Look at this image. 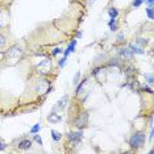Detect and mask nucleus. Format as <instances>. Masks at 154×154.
I'll use <instances>...</instances> for the list:
<instances>
[{
    "label": "nucleus",
    "mask_w": 154,
    "mask_h": 154,
    "mask_svg": "<svg viewBox=\"0 0 154 154\" xmlns=\"http://www.w3.org/2000/svg\"><path fill=\"white\" fill-rule=\"evenodd\" d=\"M145 141H146V134L144 132H137L130 137L129 140V145L130 148L134 149V150H138L145 145Z\"/></svg>",
    "instance_id": "f257e3e1"
},
{
    "label": "nucleus",
    "mask_w": 154,
    "mask_h": 154,
    "mask_svg": "<svg viewBox=\"0 0 154 154\" xmlns=\"http://www.w3.org/2000/svg\"><path fill=\"white\" fill-rule=\"evenodd\" d=\"M50 87V82L45 78L42 79H38L36 80V84H34V92L37 94H46V91L49 90Z\"/></svg>",
    "instance_id": "f03ea898"
},
{
    "label": "nucleus",
    "mask_w": 154,
    "mask_h": 154,
    "mask_svg": "<svg viewBox=\"0 0 154 154\" xmlns=\"http://www.w3.org/2000/svg\"><path fill=\"white\" fill-rule=\"evenodd\" d=\"M74 124L77 128H79V129L86 128L87 124H88V113H87V112H83L82 115H79V116L77 117V120H75Z\"/></svg>",
    "instance_id": "7ed1b4c3"
},
{
    "label": "nucleus",
    "mask_w": 154,
    "mask_h": 154,
    "mask_svg": "<svg viewBox=\"0 0 154 154\" xmlns=\"http://www.w3.org/2000/svg\"><path fill=\"white\" fill-rule=\"evenodd\" d=\"M21 54H22V47L19 46V45H13V46L8 50V53H7L8 58H19Z\"/></svg>",
    "instance_id": "20e7f679"
},
{
    "label": "nucleus",
    "mask_w": 154,
    "mask_h": 154,
    "mask_svg": "<svg viewBox=\"0 0 154 154\" xmlns=\"http://www.w3.org/2000/svg\"><path fill=\"white\" fill-rule=\"evenodd\" d=\"M67 138L70 140L73 144H75V146H77V145L82 141V138H83V133L82 132H70V133H67Z\"/></svg>",
    "instance_id": "39448f33"
},
{
    "label": "nucleus",
    "mask_w": 154,
    "mask_h": 154,
    "mask_svg": "<svg viewBox=\"0 0 154 154\" xmlns=\"http://www.w3.org/2000/svg\"><path fill=\"white\" fill-rule=\"evenodd\" d=\"M38 69H40V73H43V74H45V73H49V71L52 70V62H50L49 59H43L40 63Z\"/></svg>",
    "instance_id": "423d86ee"
},
{
    "label": "nucleus",
    "mask_w": 154,
    "mask_h": 154,
    "mask_svg": "<svg viewBox=\"0 0 154 154\" xmlns=\"http://www.w3.org/2000/svg\"><path fill=\"white\" fill-rule=\"evenodd\" d=\"M47 120H49L50 124H57L61 121V116H59L58 113H56V112H52V113L47 116Z\"/></svg>",
    "instance_id": "0eeeda50"
},
{
    "label": "nucleus",
    "mask_w": 154,
    "mask_h": 154,
    "mask_svg": "<svg viewBox=\"0 0 154 154\" xmlns=\"http://www.w3.org/2000/svg\"><path fill=\"white\" fill-rule=\"evenodd\" d=\"M119 52H120V56L123 57L124 59H130V58H132V54H133V53L130 52V49H126V47H121Z\"/></svg>",
    "instance_id": "6e6552de"
},
{
    "label": "nucleus",
    "mask_w": 154,
    "mask_h": 154,
    "mask_svg": "<svg viewBox=\"0 0 154 154\" xmlns=\"http://www.w3.org/2000/svg\"><path fill=\"white\" fill-rule=\"evenodd\" d=\"M31 148H32L31 140H22L19 144V149H21V150H28V149H31Z\"/></svg>",
    "instance_id": "1a4fd4ad"
},
{
    "label": "nucleus",
    "mask_w": 154,
    "mask_h": 154,
    "mask_svg": "<svg viewBox=\"0 0 154 154\" xmlns=\"http://www.w3.org/2000/svg\"><path fill=\"white\" fill-rule=\"evenodd\" d=\"M75 45H77V40H73V42L69 45V47L65 50V57L67 58V56L70 54V53H73L74 52V49H75Z\"/></svg>",
    "instance_id": "9d476101"
},
{
    "label": "nucleus",
    "mask_w": 154,
    "mask_h": 154,
    "mask_svg": "<svg viewBox=\"0 0 154 154\" xmlns=\"http://www.w3.org/2000/svg\"><path fill=\"white\" fill-rule=\"evenodd\" d=\"M67 100H69L67 96H63V98H62L61 100L58 102V104H57V108H61V109H63V108L66 107V103H67Z\"/></svg>",
    "instance_id": "9b49d317"
},
{
    "label": "nucleus",
    "mask_w": 154,
    "mask_h": 154,
    "mask_svg": "<svg viewBox=\"0 0 154 154\" xmlns=\"http://www.w3.org/2000/svg\"><path fill=\"white\" fill-rule=\"evenodd\" d=\"M108 15H109V17H111V19H116L117 16H119V11H117L116 8H113V7H112V8H109V11H108Z\"/></svg>",
    "instance_id": "f8f14e48"
},
{
    "label": "nucleus",
    "mask_w": 154,
    "mask_h": 154,
    "mask_svg": "<svg viewBox=\"0 0 154 154\" xmlns=\"http://www.w3.org/2000/svg\"><path fill=\"white\" fill-rule=\"evenodd\" d=\"M86 82H87V78H84L83 80H80V83L78 84V87H77V95H80V92H82V90H83V86L86 84Z\"/></svg>",
    "instance_id": "ddd939ff"
},
{
    "label": "nucleus",
    "mask_w": 154,
    "mask_h": 154,
    "mask_svg": "<svg viewBox=\"0 0 154 154\" xmlns=\"http://www.w3.org/2000/svg\"><path fill=\"white\" fill-rule=\"evenodd\" d=\"M129 49H130V52H132V53H134V54H144V50H142L141 47H137V46H134V45H130V46H129Z\"/></svg>",
    "instance_id": "4468645a"
},
{
    "label": "nucleus",
    "mask_w": 154,
    "mask_h": 154,
    "mask_svg": "<svg viewBox=\"0 0 154 154\" xmlns=\"http://www.w3.org/2000/svg\"><path fill=\"white\" fill-rule=\"evenodd\" d=\"M52 137H53V140H54V141H59L62 136H61V133H58L57 130H52Z\"/></svg>",
    "instance_id": "2eb2a0df"
},
{
    "label": "nucleus",
    "mask_w": 154,
    "mask_h": 154,
    "mask_svg": "<svg viewBox=\"0 0 154 154\" xmlns=\"http://www.w3.org/2000/svg\"><path fill=\"white\" fill-rule=\"evenodd\" d=\"M109 28H111V31H116V29H117L116 19H111V20H109Z\"/></svg>",
    "instance_id": "dca6fc26"
},
{
    "label": "nucleus",
    "mask_w": 154,
    "mask_h": 154,
    "mask_svg": "<svg viewBox=\"0 0 154 154\" xmlns=\"http://www.w3.org/2000/svg\"><path fill=\"white\" fill-rule=\"evenodd\" d=\"M136 42H137V45H140V46H142V47L148 45V41L144 40V38H138V40L136 41Z\"/></svg>",
    "instance_id": "f3484780"
},
{
    "label": "nucleus",
    "mask_w": 154,
    "mask_h": 154,
    "mask_svg": "<svg viewBox=\"0 0 154 154\" xmlns=\"http://www.w3.org/2000/svg\"><path fill=\"white\" fill-rule=\"evenodd\" d=\"M146 13H148V17L150 20L154 19V13H153V8L151 7H149V8H146Z\"/></svg>",
    "instance_id": "a211bd4d"
},
{
    "label": "nucleus",
    "mask_w": 154,
    "mask_h": 154,
    "mask_svg": "<svg viewBox=\"0 0 154 154\" xmlns=\"http://www.w3.org/2000/svg\"><path fill=\"white\" fill-rule=\"evenodd\" d=\"M5 43H7L5 37H4L3 34H0V49H3V47L5 46Z\"/></svg>",
    "instance_id": "6ab92c4d"
},
{
    "label": "nucleus",
    "mask_w": 154,
    "mask_h": 154,
    "mask_svg": "<svg viewBox=\"0 0 154 154\" xmlns=\"http://www.w3.org/2000/svg\"><path fill=\"white\" fill-rule=\"evenodd\" d=\"M40 129H41V125H40V123H38V124H36V125H34L33 128L31 129V133H32V134H34V133H37Z\"/></svg>",
    "instance_id": "aec40b11"
},
{
    "label": "nucleus",
    "mask_w": 154,
    "mask_h": 154,
    "mask_svg": "<svg viewBox=\"0 0 154 154\" xmlns=\"http://www.w3.org/2000/svg\"><path fill=\"white\" fill-rule=\"evenodd\" d=\"M144 77H145V79H148V83L149 84L153 83V75H151V74H145Z\"/></svg>",
    "instance_id": "412c9836"
},
{
    "label": "nucleus",
    "mask_w": 154,
    "mask_h": 154,
    "mask_svg": "<svg viewBox=\"0 0 154 154\" xmlns=\"http://www.w3.org/2000/svg\"><path fill=\"white\" fill-rule=\"evenodd\" d=\"M142 3H144V0H134V1H133V7H134V8H138Z\"/></svg>",
    "instance_id": "4be33fe9"
},
{
    "label": "nucleus",
    "mask_w": 154,
    "mask_h": 154,
    "mask_svg": "<svg viewBox=\"0 0 154 154\" xmlns=\"http://www.w3.org/2000/svg\"><path fill=\"white\" fill-rule=\"evenodd\" d=\"M33 140H34V141H36V142H37V144L42 145V140H41V137H40V136H37V134H36V133H34V137H33Z\"/></svg>",
    "instance_id": "5701e85b"
},
{
    "label": "nucleus",
    "mask_w": 154,
    "mask_h": 154,
    "mask_svg": "<svg viewBox=\"0 0 154 154\" xmlns=\"http://www.w3.org/2000/svg\"><path fill=\"white\" fill-rule=\"evenodd\" d=\"M79 77H80V74H79V73H77V74H75V77H74V79H73V83H74V84H78Z\"/></svg>",
    "instance_id": "b1692460"
},
{
    "label": "nucleus",
    "mask_w": 154,
    "mask_h": 154,
    "mask_svg": "<svg viewBox=\"0 0 154 154\" xmlns=\"http://www.w3.org/2000/svg\"><path fill=\"white\" fill-rule=\"evenodd\" d=\"M65 62H66V57H63V58H62L61 61L58 62V65L61 66V67H63V66H65Z\"/></svg>",
    "instance_id": "393cba45"
},
{
    "label": "nucleus",
    "mask_w": 154,
    "mask_h": 154,
    "mask_svg": "<svg viewBox=\"0 0 154 154\" xmlns=\"http://www.w3.org/2000/svg\"><path fill=\"white\" fill-rule=\"evenodd\" d=\"M61 52H62V50L59 49V47H56V49L53 50V56H57V54H59Z\"/></svg>",
    "instance_id": "a878e982"
},
{
    "label": "nucleus",
    "mask_w": 154,
    "mask_h": 154,
    "mask_svg": "<svg viewBox=\"0 0 154 154\" xmlns=\"http://www.w3.org/2000/svg\"><path fill=\"white\" fill-rule=\"evenodd\" d=\"M5 148H7V145L4 144V142H0V151L5 150Z\"/></svg>",
    "instance_id": "bb28decb"
},
{
    "label": "nucleus",
    "mask_w": 154,
    "mask_h": 154,
    "mask_svg": "<svg viewBox=\"0 0 154 154\" xmlns=\"http://www.w3.org/2000/svg\"><path fill=\"white\" fill-rule=\"evenodd\" d=\"M123 38H124V34H119V36H117V41H123Z\"/></svg>",
    "instance_id": "cd10ccee"
},
{
    "label": "nucleus",
    "mask_w": 154,
    "mask_h": 154,
    "mask_svg": "<svg viewBox=\"0 0 154 154\" xmlns=\"http://www.w3.org/2000/svg\"><path fill=\"white\" fill-rule=\"evenodd\" d=\"M146 3L149 4V7H151V8H153V0H146Z\"/></svg>",
    "instance_id": "c85d7f7f"
},
{
    "label": "nucleus",
    "mask_w": 154,
    "mask_h": 154,
    "mask_svg": "<svg viewBox=\"0 0 154 154\" xmlns=\"http://www.w3.org/2000/svg\"><path fill=\"white\" fill-rule=\"evenodd\" d=\"M80 36H82V32H78V33H77V37H78V38H79V37H80Z\"/></svg>",
    "instance_id": "c756f323"
}]
</instances>
